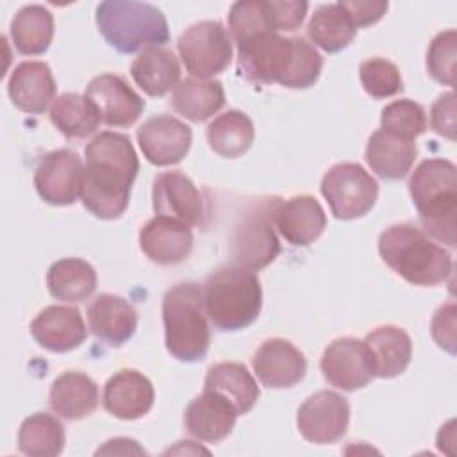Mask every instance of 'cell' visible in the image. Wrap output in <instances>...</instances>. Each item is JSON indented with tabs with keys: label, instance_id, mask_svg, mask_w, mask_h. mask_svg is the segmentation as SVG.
Wrapping results in <instances>:
<instances>
[{
	"label": "cell",
	"instance_id": "12",
	"mask_svg": "<svg viewBox=\"0 0 457 457\" xmlns=\"http://www.w3.org/2000/svg\"><path fill=\"white\" fill-rule=\"evenodd\" d=\"M82 161L66 148L43 155L34 173L36 191L50 205H71L82 193Z\"/></svg>",
	"mask_w": 457,
	"mask_h": 457
},
{
	"label": "cell",
	"instance_id": "35",
	"mask_svg": "<svg viewBox=\"0 0 457 457\" xmlns=\"http://www.w3.org/2000/svg\"><path fill=\"white\" fill-rule=\"evenodd\" d=\"M66 436L61 421L46 412H36L23 420L18 430V448L30 457H54L64 448Z\"/></svg>",
	"mask_w": 457,
	"mask_h": 457
},
{
	"label": "cell",
	"instance_id": "21",
	"mask_svg": "<svg viewBox=\"0 0 457 457\" xmlns=\"http://www.w3.org/2000/svg\"><path fill=\"white\" fill-rule=\"evenodd\" d=\"M237 416L234 405L225 396L204 389V393L186 407L184 425L189 436L200 441L218 443L232 432Z\"/></svg>",
	"mask_w": 457,
	"mask_h": 457
},
{
	"label": "cell",
	"instance_id": "36",
	"mask_svg": "<svg viewBox=\"0 0 457 457\" xmlns=\"http://www.w3.org/2000/svg\"><path fill=\"white\" fill-rule=\"evenodd\" d=\"M50 120L68 139L87 137L100 123L93 104L86 95L79 93H64L57 96L50 107Z\"/></svg>",
	"mask_w": 457,
	"mask_h": 457
},
{
	"label": "cell",
	"instance_id": "3",
	"mask_svg": "<svg viewBox=\"0 0 457 457\" xmlns=\"http://www.w3.org/2000/svg\"><path fill=\"white\" fill-rule=\"evenodd\" d=\"M378 253L395 273L414 286L443 284L453 270L450 252L412 223L387 227L378 237Z\"/></svg>",
	"mask_w": 457,
	"mask_h": 457
},
{
	"label": "cell",
	"instance_id": "6",
	"mask_svg": "<svg viewBox=\"0 0 457 457\" xmlns=\"http://www.w3.org/2000/svg\"><path fill=\"white\" fill-rule=\"evenodd\" d=\"M162 323L166 348L175 359L198 362L205 357L211 332L205 320L204 289L198 284L180 282L166 291Z\"/></svg>",
	"mask_w": 457,
	"mask_h": 457
},
{
	"label": "cell",
	"instance_id": "24",
	"mask_svg": "<svg viewBox=\"0 0 457 457\" xmlns=\"http://www.w3.org/2000/svg\"><path fill=\"white\" fill-rule=\"evenodd\" d=\"M7 91L11 102L20 111L41 114L55 100V80L48 64L27 61L12 70Z\"/></svg>",
	"mask_w": 457,
	"mask_h": 457
},
{
	"label": "cell",
	"instance_id": "31",
	"mask_svg": "<svg viewBox=\"0 0 457 457\" xmlns=\"http://www.w3.org/2000/svg\"><path fill=\"white\" fill-rule=\"evenodd\" d=\"M171 105L186 120L200 123L225 105V91L218 80L186 79L173 89Z\"/></svg>",
	"mask_w": 457,
	"mask_h": 457
},
{
	"label": "cell",
	"instance_id": "14",
	"mask_svg": "<svg viewBox=\"0 0 457 457\" xmlns=\"http://www.w3.org/2000/svg\"><path fill=\"white\" fill-rule=\"evenodd\" d=\"M320 368L325 380L343 391L361 389L375 377L368 350L355 337L334 339L325 348Z\"/></svg>",
	"mask_w": 457,
	"mask_h": 457
},
{
	"label": "cell",
	"instance_id": "42",
	"mask_svg": "<svg viewBox=\"0 0 457 457\" xmlns=\"http://www.w3.org/2000/svg\"><path fill=\"white\" fill-rule=\"evenodd\" d=\"M430 125L434 132H437L443 137L455 139V130H457V121H455V95L445 93L441 95L430 111Z\"/></svg>",
	"mask_w": 457,
	"mask_h": 457
},
{
	"label": "cell",
	"instance_id": "9",
	"mask_svg": "<svg viewBox=\"0 0 457 457\" xmlns=\"http://www.w3.org/2000/svg\"><path fill=\"white\" fill-rule=\"evenodd\" d=\"M275 202L277 198L261 202L248 209L234 225L230 252L237 266L257 271L266 268L280 253V243L275 236L271 220Z\"/></svg>",
	"mask_w": 457,
	"mask_h": 457
},
{
	"label": "cell",
	"instance_id": "40",
	"mask_svg": "<svg viewBox=\"0 0 457 457\" xmlns=\"http://www.w3.org/2000/svg\"><path fill=\"white\" fill-rule=\"evenodd\" d=\"M455 45L457 32L453 29H448L439 32L428 46L427 70L439 84H455Z\"/></svg>",
	"mask_w": 457,
	"mask_h": 457
},
{
	"label": "cell",
	"instance_id": "19",
	"mask_svg": "<svg viewBox=\"0 0 457 457\" xmlns=\"http://www.w3.org/2000/svg\"><path fill=\"white\" fill-rule=\"evenodd\" d=\"M30 334L39 346L64 353L79 348L86 337V323L75 307L50 305L43 309L30 323Z\"/></svg>",
	"mask_w": 457,
	"mask_h": 457
},
{
	"label": "cell",
	"instance_id": "30",
	"mask_svg": "<svg viewBox=\"0 0 457 457\" xmlns=\"http://www.w3.org/2000/svg\"><path fill=\"white\" fill-rule=\"evenodd\" d=\"M46 286L54 298L79 303L95 293L96 271L89 262L82 259H61L48 268Z\"/></svg>",
	"mask_w": 457,
	"mask_h": 457
},
{
	"label": "cell",
	"instance_id": "25",
	"mask_svg": "<svg viewBox=\"0 0 457 457\" xmlns=\"http://www.w3.org/2000/svg\"><path fill=\"white\" fill-rule=\"evenodd\" d=\"M416 143L389 130H375L366 145V162L382 179L398 180L405 177L416 159Z\"/></svg>",
	"mask_w": 457,
	"mask_h": 457
},
{
	"label": "cell",
	"instance_id": "16",
	"mask_svg": "<svg viewBox=\"0 0 457 457\" xmlns=\"http://www.w3.org/2000/svg\"><path fill=\"white\" fill-rule=\"evenodd\" d=\"M152 204L157 216L184 225H200L204 220V200L195 182L180 171H164L154 179Z\"/></svg>",
	"mask_w": 457,
	"mask_h": 457
},
{
	"label": "cell",
	"instance_id": "18",
	"mask_svg": "<svg viewBox=\"0 0 457 457\" xmlns=\"http://www.w3.org/2000/svg\"><path fill=\"white\" fill-rule=\"evenodd\" d=\"M271 220L280 236L295 246L311 245L327 227L325 211L311 195L293 196L286 202H278L277 198L271 209Z\"/></svg>",
	"mask_w": 457,
	"mask_h": 457
},
{
	"label": "cell",
	"instance_id": "15",
	"mask_svg": "<svg viewBox=\"0 0 457 457\" xmlns=\"http://www.w3.org/2000/svg\"><path fill=\"white\" fill-rule=\"evenodd\" d=\"M136 137L148 162L155 166H170L186 157L193 141V132L180 120L161 114L146 120L137 129Z\"/></svg>",
	"mask_w": 457,
	"mask_h": 457
},
{
	"label": "cell",
	"instance_id": "33",
	"mask_svg": "<svg viewBox=\"0 0 457 457\" xmlns=\"http://www.w3.org/2000/svg\"><path fill=\"white\" fill-rule=\"evenodd\" d=\"M54 37V16L43 5L21 7L11 21V39L23 55H39L48 50Z\"/></svg>",
	"mask_w": 457,
	"mask_h": 457
},
{
	"label": "cell",
	"instance_id": "27",
	"mask_svg": "<svg viewBox=\"0 0 457 457\" xmlns=\"http://www.w3.org/2000/svg\"><path fill=\"white\" fill-rule=\"evenodd\" d=\"M48 402L57 416L64 420H82L98 405V386L86 373L66 371L54 380Z\"/></svg>",
	"mask_w": 457,
	"mask_h": 457
},
{
	"label": "cell",
	"instance_id": "32",
	"mask_svg": "<svg viewBox=\"0 0 457 457\" xmlns=\"http://www.w3.org/2000/svg\"><path fill=\"white\" fill-rule=\"evenodd\" d=\"M307 34L316 46L328 54H336L353 41L357 27L350 20L341 2H336L320 5L314 11L307 25Z\"/></svg>",
	"mask_w": 457,
	"mask_h": 457
},
{
	"label": "cell",
	"instance_id": "26",
	"mask_svg": "<svg viewBox=\"0 0 457 457\" xmlns=\"http://www.w3.org/2000/svg\"><path fill=\"white\" fill-rule=\"evenodd\" d=\"M373 368V375L393 378L405 371L412 355V341L409 334L393 325H382L371 330L362 341Z\"/></svg>",
	"mask_w": 457,
	"mask_h": 457
},
{
	"label": "cell",
	"instance_id": "7",
	"mask_svg": "<svg viewBox=\"0 0 457 457\" xmlns=\"http://www.w3.org/2000/svg\"><path fill=\"white\" fill-rule=\"evenodd\" d=\"M96 27L102 37L120 54H134L152 46H162L170 39L164 14L146 2H102L96 7Z\"/></svg>",
	"mask_w": 457,
	"mask_h": 457
},
{
	"label": "cell",
	"instance_id": "37",
	"mask_svg": "<svg viewBox=\"0 0 457 457\" xmlns=\"http://www.w3.org/2000/svg\"><path fill=\"white\" fill-rule=\"evenodd\" d=\"M228 29L236 39V45L266 32L278 34L273 29L270 14V0H245L236 2L228 11Z\"/></svg>",
	"mask_w": 457,
	"mask_h": 457
},
{
	"label": "cell",
	"instance_id": "45",
	"mask_svg": "<svg viewBox=\"0 0 457 457\" xmlns=\"http://www.w3.org/2000/svg\"><path fill=\"white\" fill-rule=\"evenodd\" d=\"M130 455V453H145V450L141 446H137V443L134 439H127V437H116L107 441L102 448L96 450V455Z\"/></svg>",
	"mask_w": 457,
	"mask_h": 457
},
{
	"label": "cell",
	"instance_id": "41",
	"mask_svg": "<svg viewBox=\"0 0 457 457\" xmlns=\"http://www.w3.org/2000/svg\"><path fill=\"white\" fill-rule=\"evenodd\" d=\"M307 9H309V4L303 0H289V2L270 0V14H271L273 29L277 32L296 30L307 14Z\"/></svg>",
	"mask_w": 457,
	"mask_h": 457
},
{
	"label": "cell",
	"instance_id": "39",
	"mask_svg": "<svg viewBox=\"0 0 457 457\" xmlns=\"http://www.w3.org/2000/svg\"><path fill=\"white\" fill-rule=\"evenodd\" d=\"M359 79L364 91L373 98H387L403 91V80L395 62L384 57H371L361 62Z\"/></svg>",
	"mask_w": 457,
	"mask_h": 457
},
{
	"label": "cell",
	"instance_id": "28",
	"mask_svg": "<svg viewBox=\"0 0 457 457\" xmlns=\"http://www.w3.org/2000/svg\"><path fill=\"white\" fill-rule=\"evenodd\" d=\"M134 82L150 96H164L180 80V66L175 54L162 46L143 50L130 66Z\"/></svg>",
	"mask_w": 457,
	"mask_h": 457
},
{
	"label": "cell",
	"instance_id": "5",
	"mask_svg": "<svg viewBox=\"0 0 457 457\" xmlns=\"http://www.w3.org/2000/svg\"><path fill=\"white\" fill-rule=\"evenodd\" d=\"M204 307L214 328L223 332L246 328L262 307L259 277L237 264L214 270L204 286Z\"/></svg>",
	"mask_w": 457,
	"mask_h": 457
},
{
	"label": "cell",
	"instance_id": "29",
	"mask_svg": "<svg viewBox=\"0 0 457 457\" xmlns=\"http://www.w3.org/2000/svg\"><path fill=\"white\" fill-rule=\"evenodd\" d=\"M204 389L225 396L237 414H246L259 400V386L239 362H220L209 368Z\"/></svg>",
	"mask_w": 457,
	"mask_h": 457
},
{
	"label": "cell",
	"instance_id": "17",
	"mask_svg": "<svg viewBox=\"0 0 457 457\" xmlns=\"http://www.w3.org/2000/svg\"><path fill=\"white\" fill-rule=\"evenodd\" d=\"M252 368L262 386L286 389L296 386L307 371L303 353L287 339H266L252 359Z\"/></svg>",
	"mask_w": 457,
	"mask_h": 457
},
{
	"label": "cell",
	"instance_id": "4",
	"mask_svg": "<svg viewBox=\"0 0 457 457\" xmlns=\"http://www.w3.org/2000/svg\"><path fill=\"white\" fill-rule=\"evenodd\" d=\"M409 193L425 234L455 246L457 168L452 161L434 157L418 164L409 179Z\"/></svg>",
	"mask_w": 457,
	"mask_h": 457
},
{
	"label": "cell",
	"instance_id": "8",
	"mask_svg": "<svg viewBox=\"0 0 457 457\" xmlns=\"http://www.w3.org/2000/svg\"><path fill=\"white\" fill-rule=\"evenodd\" d=\"M321 195L334 218L355 220L373 209L378 196V184L361 164L339 162L323 175Z\"/></svg>",
	"mask_w": 457,
	"mask_h": 457
},
{
	"label": "cell",
	"instance_id": "20",
	"mask_svg": "<svg viewBox=\"0 0 457 457\" xmlns=\"http://www.w3.org/2000/svg\"><path fill=\"white\" fill-rule=\"evenodd\" d=\"M139 246L143 253L157 264H179L186 261L193 250V232L189 225L155 216L141 228Z\"/></svg>",
	"mask_w": 457,
	"mask_h": 457
},
{
	"label": "cell",
	"instance_id": "13",
	"mask_svg": "<svg viewBox=\"0 0 457 457\" xmlns=\"http://www.w3.org/2000/svg\"><path fill=\"white\" fill-rule=\"evenodd\" d=\"M86 98L96 109L102 123L109 127H130L145 111V100L114 73H102L91 79Z\"/></svg>",
	"mask_w": 457,
	"mask_h": 457
},
{
	"label": "cell",
	"instance_id": "34",
	"mask_svg": "<svg viewBox=\"0 0 457 457\" xmlns=\"http://www.w3.org/2000/svg\"><path fill=\"white\" fill-rule=\"evenodd\" d=\"M255 129L252 120L241 111H227L216 116L207 127V143L221 157H239L253 143Z\"/></svg>",
	"mask_w": 457,
	"mask_h": 457
},
{
	"label": "cell",
	"instance_id": "23",
	"mask_svg": "<svg viewBox=\"0 0 457 457\" xmlns=\"http://www.w3.org/2000/svg\"><path fill=\"white\" fill-rule=\"evenodd\" d=\"M152 382L136 370H121L104 387V407L114 418L137 420L148 414L154 405Z\"/></svg>",
	"mask_w": 457,
	"mask_h": 457
},
{
	"label": "cell",
	"instance_id": "43",
	"mask_svg": "<svg viewBox=\"0 0 457 457\" xmlns=\"http://www.w3.org/2000/svg\"><path fill=\"white\" fill-rule=\"evenodd\" d=\"M432 337L443 350H446L452 355L455 353V303L453 302H448L434 314Z\"/></svg>",
	"mask_w": 457,
	"mask_h": 457
},
{
	"label": "cell",
	"instance_id": "22",
	"mask_svg": "<svg viewBox=\"0 0 457 457\" xmlns=\"http://www.w3.org/2000/svg\"><path fill=\"white\" fill-rule=\"evenodd\" d=\"M87 323L96 339L109 346H121L137 328V312L125 298L104 293L89 303Z\"/></svg>",
	"mask_w": 457,
	"mask_h": 457
},
{
	"label": "cell",
	"instance_id": "10",
	"mask_svg": "<svg viewBox=\"0 0 457 457\" xmlns=\"http://www.w3.org/2000/svg\"><path fill=\"white\" fill-rule=\"evenodd\" d=\"M177 48L186 70L196 79H209L228 68L232 59V43L227 29L220 21H198L187 27Z\"/></svg>",
	"mask_w": 457,
	"mask_h": 457
},
{
	"label": "cell",
	"instance_id": "11",
	"mask_svg": "<svg viewBox=\"0 0 457 457\" xmlns=\"http://www.w3.org/2000/svg\"><path fill=\"white\" fill-rule=\"evenodd\" d=\"M350 423V405L345 396L334 391L311 395L298 409L296 425L303 439L314 445L339 441Z\"/></svg>",
	"mask_w": 457,
	"mask_h": 457
},
{
	"label": "cell",
	"instance_id": "38",
	"mask_svg": "<svg viewBox=\"0 0 457 457\" xmlns=\"http://www.w3.org/2000/svg\"><path fill=\"white\" fill-rule=\"evenodd\" d=\"M380 123L384 130L414 141L427 130V116L420 104L409 98L395 100L382 109Z\"/></svg>",
	"mask_w": 457,
	"mask_h": 457
},
{
	"label": "cell",
	"instance_id": "1",
	"mask_svg": "<svg viewBox=\"0 0 457 457\" xmlns=\"http://www.w3.org/2000/svg\"><path fill=\"white\" fill-rule=\"evenodd\" d=\"M80 200L100 220L120 218L130 198L139 161L130 139L118 132H100L87 143Z\"/></svg>",
	"mask_w": 457,
	"mask_h": 457
},
{
	"label": "cell",
	"instance_id": "44",
	"mask_svg": "<svg viewBox=\"0 0 457 457\" xmlns=\"http://www.w3.org/2000/svg\"><path fill=\"white\" fill-rule=\"evenodd\" d=\"M345 11L348 12L353 25L368 27L377 23L387 11V2L380 0H352V2H341Z\"/></svg>",
	"mask_w": 457,
	"mask_h": 457
},
{
	"label": "cell",
	"instance_id": "2",
	"mask_svg": "<svg viewBox=\"0 0 457 457\" xmlns=\"http://www.w3.org/2000/svg\"><path fill=\"white\" fill-rule=\"evenodd\" d=\"M321 68V55L302 37L266 32L237 43V71L253 84L305 89L320 79Z\"/></svg>",
	"mask_w": 457,
	"mask_h": 457
}]
</instances>
